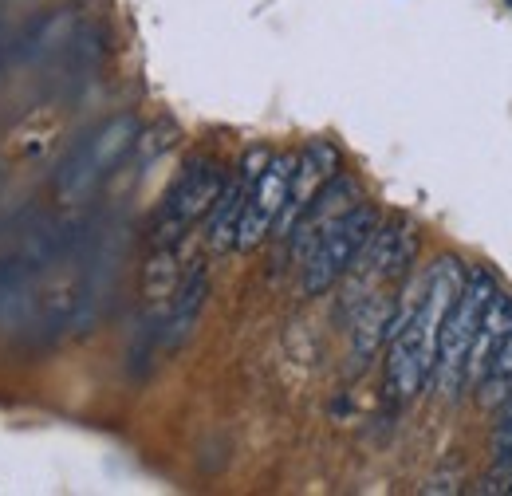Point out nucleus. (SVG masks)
<instances>
[{"instance_id": "1", "label": "nucleus", "mask_w": 512, "mask_h": 496, "mask_svg": "<svg viewBox=\"0 0 512 496\" xmlns=\"http://www.w3.org/2000/svg\"><path fill=\"white\" fill-rule=\"evenodd\" d=\"M497 292V276L489 268H469L465 272V284L449 308L446 323L438 331V347H434V371L430 378H438L442 394L457 398L461 386H465V359H469V347H473V335L481 327V315L489 308Z\"/></svg>"}, {"instance_id": "2", "label": "nucleus", "mask_w": 512, "mask_h": 496, "mask_svg": "<svg viewBox=\"0 0 512 496\" xmlns=\"http://www.w3.org/2000/svg\"><path fill=\"white\" fill-rule=\"evenodd\" d=\"M138 134H142V126H138L134 115H115V119L95 126V130L71 150V158L60 166V174H56V197H60L64 205L83 201L115 166H123V158L134 150Z\"/></svg>"}, {"instance_id": "3", "label": "nucleus", "mask_w": 512, "mask_h": 496, "mask_svg": "<svg viewBox=\"0 0 512 496\" xmlns=\"http://www.w3.org/2000/svg\"><path fill=\"white\" fill-rule=\"evenodd\" d=\"M375 229H379L375 205H363V201H359V205H351L347 213H339V217L323 229V237L312 245V252L304 256V280H300L304 296H323L335 280H343V276L351 272L355 256L371 241Z\"/></svg>"}, {"instance_id": "4", "label": "nucleus", "mask_w": 512, "mask_h": 496, "mask_svg": "<svg viewBox=\"0 0 512 496\" xmlns=\"http://www.w3.org/2000/svg\"><path fill=\"white\" fill-rule=\"evenodd\" d=\"M225 189V170L213 162V158H197L190 162L178 182L170 186L162 209H158V221H154V248H170L178 245L201 217H209L213 201L221 197Z\"/></svg>"}, {"instance_id": "5", "label": "nucleus", "mask_w": 512, "mask_h": 496, "mask_svg": "<svg viewBox=\"0 0 512 496\" xmlns=\"http://www.w3.org/2000/svg\"><path fill=\"white\" fill-rule=\"evenodd\" d=\"M292 170H296V154H292V150L272 154V158L264 162V170L256 174V182L249 186V193H245L233 248L253 252L264 237H272V225H276V217H280V209H284V201H288Z\"/></svg>"}, {"instance_id": "6", "label": "nucleus", "mask_w": 512, "mask_h": 496, "mask_svg": "<svg viewBox=\"0 0 512 496\" xmlns=\"http://www.w3.org/2000/svg\"><path fill=\"white\" fill-rule=\"evenodd\" d=\"M363 201V189L359 182L351 178V174H335V178H327L320 189H316V197L304 205V213L296 217V225L288 229V248H292V256L304 264V256L312 252V245L323 237V229L339 217V213H347L351 205H359Z\"/></svg>"}, {"instance_id": "7", "label": "nucleus", "mask_w": 512, "mask_h": 496, "mask_svg": "<svg viewBox=\"0 0 512 496\" xmlns=\"http://www.w3.org/2000/svg\"><path fill=\"white\" fill-rule=\"evenodd\" d=\"M339 174V150L323 138H312L300 154H296V170H292V186H288V201L272 225V237H288V229L296 225V217L304 213V205L316 197V189Z\"/></svg>"}, {"instance_id": "8", "label": "nucleus", "mask_w": 512, "mask_h": 496, "mask_svg": "<svg viewBox=\"0 0 512 496\" xmlns=\"http://www.w3.org/2000/svg\"><path fill=\"white\" fill-rule=\"evenodd\" d=\"M205 300H209V276H205V268H193L190 276L178 284L170 315H166V327H162V347L166 351H178L190 339L201 311H205Z\"/></svg>"}, {"instance_id": "9", "label": "nucleus", "mask_w": 512, "mask_h": 496, "mask_svg": "<svg viewBox=\"0 0 512 496\" xmlns=\"http://www.w3.org/2000/svg\"><path fill=\"white\" fill-rule=\"evenodd\" d=\"M509 331H512V296H505V292L497 288L493 300H489V308H485V315H481L477 335H473L469 359H465V386H473V382L481 378L485 363H489V355L497 351V343H501Z\"/></svg>"}, {"instance_id": "10", "label": "nucleus", "mask_w": 512, "mask_h": 496, "mask_svg": "<svg viewBox=\"0 0 512 496\" xmlns=\"http://www.w3.org/2000/svg\"><path fill=\"white\" fill-rule=\"evenodd\" d=\"M253 182H245L241 174L233 182H225L221 197L213 201L209 209V248L213 252H229L233 241H237V221H241V205H245V193H249Z\"/></svg>"}, {"instance_id": "11", "label": "nucleus", "mask_w": 512, "mask_h": 496, "mask_svg": "<svg viewBox=\"0 0 512 496\" xmlns=\"http://www.w3.org/2000/svg\"><path fill=\"white\" fill-rule=\"evenodd\" d=\"M390 315H394V304H390L386 296H367V300H359V319H355V367H367L371 355L379 351V343H386Z\"/></svg>"}, {"instance_id": "12", "label": "nucleus", "mask_w": 512, "mask_h": 496, "mask_svg": "<svg viewBox=\"0 0 512 496\" xmlns=\"http://www.w3.org/2000/svg\"><path fill=\"white\" fill-rule=\"evenodd\" d=\"M473 386H477V402H481V410H497V406L509 398V390H512V331L497 343V351L489 355L485 371H481V378H477Z\"/></svg>"}, {"instance_id": "13", "label": "nucleus", "mask_w": 512, "mask_h": 496, "mask_svg": "<svg viewBox=\"0 0 512 496\" xmlns=\"http://www.w3.org/2000/svg\"><path fill=\"white\" fill-rule=\"evenodd\" d=\"M174 142H178V126H174V123H158L154 130H142V134H138L134 150L142 154V162H150V158H158L162 150H170Z\"/></svg>"}, {"instance_id": "14", "label": "nucleus", "mask_w": 512, "mask_h": 496, "mask_svg": "<svg viewBox=\"0 0 512 496\" xmlns=\"http://www.w3.org/2000/svg\"><path fill=\"white\" fill-rule=\"evenodd\" d=\"M497 410H501V422H497V453H509L512 449V390Z\"/></svg>"}, {"instance_id": "15", "label": "nucleus", "mask_w": 512, "mask_h": 496, "mask_svg": "<svg viewBox=\"0 0 512 496\" xmlns=\"http://www.w3.org/2000/svg\"><path fill=\"white\" fill-rule=\"evenodd\" d=\"M509 493H512V481H509Z\"/></svg>"}, {"instance_id": "16", "label": "nucleus", "mask_w": 512, "mask_h": 496, "mask_svg": "<svg viewBox=\"0 0 512 496\" xmlns=\"http://www.w3.org/2000/svg\"><path fill=\"white\" fill-rule=\"evenodd\" d=\"M509 8H512V0H509Z\"/></svg>"}]
</instances>
